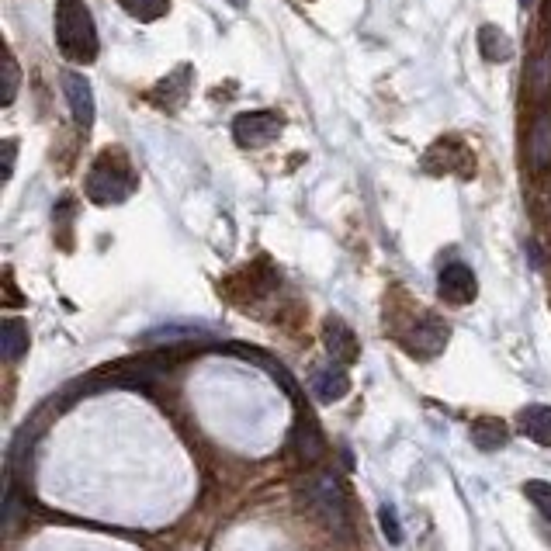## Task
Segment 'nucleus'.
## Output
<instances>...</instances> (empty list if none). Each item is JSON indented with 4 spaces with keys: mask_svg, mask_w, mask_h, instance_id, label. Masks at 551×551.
Segmentation results:
<instances>
[{
    "mask_svg": "<svg viewBox=\"0 0 551 551\" xmlns=\"http://www.w3.org/2000/svg\"><path fill=\"white\" fill-rule=\"evenodd\" d=\"M56 46L73 63L98 59V28H94L91 7L84 0H59L56 4Z\"/></svg>",
    "mask_w": 551,
    "mask_h": 551,
    "instance_id": "nucleus-1",
    "label": "nucleus"
},
{
    "mask_svg": "<svg viewBox=\"0 0 551 551\" xmlns=\"http://www.w3.org/2000/svg\"><path fill=\"white\" fill-rule=\"evenodd\" d=\"M84 191L94 205H122V201L136 191V174H132L125 160L104 153L91 167V174H87Z\"/></svg>",
    "mask_w": 551,
    "mask_h": 551,
    "instance_id": "nucleus-2",
    "label": "nucleus"
},
{
    "mask_svg": "<svg viewBox=\"0 0 551 551\" xmlns=\"http://www.w3.org/2000/svg\"><path fill=\"white\" fill-rule=\"evenodd\" d=\"M305 500H309L312 510L323 517V524L337 534H347L351 527V517H347V500L344 489H340V479L333 472H319L312 479H305Z\"/></svg>",
    "mask_w": 551,
    "mask_h": 551,
    "instance_id": "nucleus-3",
    "label": "nucleus"
},
{
    "mask_svg": "<svg viewBox=\"0 0 551 551\" xmlns=\"http://www.w3.org/2000/svg\"><path fill=\"white\" fill-rule=\"evenodd\" d=\"M281 132V115L274 111H247L233 122V139L240 150H260V146L274 143Z\"/></svg>",
    "mask_w": 551,
    "mask_h": 551,
    "instance_id": "nucleus-4",
    "label": "nucleus"
},
{
    "mask_svg": "<svg viewBox=\"0 0 551 551\" xmlns=\"http://www.w3.org/2000/svg\"><path fill=\"white\" fill-rule=\"evenodd\" d=\"M437 288H441V299L451 305H468L479 295V281H475V271L468 264H444L441 274H437Z\"/></svg>",
    "mask_w": 551,
    "mask_h": 551,
    "instance_id": "nucleus-5",
    "label": "nucleus"
},
{
    "mask_svg": "<svg viewBox=\"0 0 551 551\" xmlns=\"http://www.w3.org/2000/svg\"><path fill=\"white\" fill-rule=\"evenodd\" d=\"M323 344H326V354L333 357L337 364H357V357H361V344H357L354 330L344 323V319L330 316L323 326Z\"/></svg>",
    "mask_w": 551,
    "mask_h": 551,
    "instance_id": "nucleus-6",
    "label": "nucleus"
},
{
    "mask_svg": "<svg viewBox=\"0 0 551 551\" xmlns=\"http://www.w3.org/2000/svg\"><path fill=\"white\" fill-rule=\"evenodd\" d=\"M448 337H451L448 323H444V319L427 316L423 323L413 326V333L406 337V347H409V354H416V357H434V354H441L444 347H448Z\"/></svg>",
    "mask_w": 551,
    "mask_h": 551,
    "instance_id": "nucleus-7",
    "label": "nucleus"
},
{
    "mask_svg": "<svg viewBox=\"0 0 551 551\" xmlns=\"http://www.w3.org/2000/svg\"><path fill=\"white\" fill-rule=\"evenodd\" d=\"M63 91H66V101H70V111H73V122L80 129H91L94 125V94H91V84H87L84 73H66L63 77Z\"/></svg>",
    "mask_w": 551,
    "mask_h": 551,
    "instance_id": "nucleus-8",
    "label": "nucleus"
},
{
    "mask_svg": "<svg viewBox=\"0 0 551 551\" xmlns=\"http://www.w3.org/2000/svg\"><path fill=\"white\" fill-rule=\"evenodd\" d=\"M292 444H295V458H299L305 468H312L326 454V437H323V430L316 427V420H312L309 413H302L299 423H295Z\"/></svg>",
    "mask_w": 551,
    "mask_h": 551,
    "instance_id": "nucleus-9",
    "label": "nucleus"
},
{
    "mask_svg": "<svg viewBox=\"0 0 551 551\" xmlns=\"http://www.w3.org/2000/svg\"><path fill=\"white\" fill-rule=\"evenodd\" d=\"M527 163H531L534 174L551 170V111H545V115L531 125V136H527Z\"/></svg>",
    "mask_w": 551,
    "mask_h": 551,
    "instance_id": "nucleus-10",
    "label": "nucleus"
},
{
    "mask_svg": "<svg viewBox=\"0 0 551 551\" xmlns=\"http://www.w3.org/2000/svg\"><path fill=\"white\" fill-rule=\"evenodd\" d=\"M309 389L319 402H340L351 392V378H347L344 364H340V368H319L316 375L309 378Z\"/></svg>",
    "mask_w": 551,
    "mask_h": 551,
    "instance_id": "nucleus-11",
    "label": "nucleus"
},
{
    "mask_svg": "<svg viewBox=\"0 0 551 551\" xmlns=\"http://www.w3.org/2000/svg\"><path fill=\"white\" fill-rule=\"evenodd\" d=\"M517 427L527 441L541 444V448H551V406H541V402L524 406L517 416Z\"/></svg>",
    "mask_w": 551,
    "mask_h": 551,
    "instance_id": "nucleus-12",
    "label": "nucleus"
},
{
    "mask_svg": "<svg viewBox=\"0 0 551 551\" xmlns=\"http://www.w3.org/2000/svg\"><path fill=\"white\" fill-rule=\"evenodd\" d=\"M472 441L479 451H500L510 441V430L496 416H479V420H472Z\"/></svg>",
    "mask_w": 551,
    "mask_h": 551,
    "instance_id": "nucleus-13",
    "label": "nucleus"
},
{
    "mask_svg": "<svg viewBox=\"0 0 551 551\" xmlns=\"http://www.w3.org/2000/svg\"><path fill=\"white\" fill-rule=\"evenodd\" d=\"M479 49L482 56L489 59V63H506V59H513V42L506 39L503 28L496 25H482L479 28Z\"/></svg>",
    "mask_w": 551,
    "mask_h": 551,
    "instance_id": "nucleus-14",
    "label": "nucleus"
},
{
    "mask_svg": "<svg viewBox=\"0 0 551 551\" xmlns=\"http://www.w3.org/2000/svg\"><path fill=\"white\" fill-rule=\"evenodd\" d=\"M28 326L25 319H7L4 330H0V351H4V361H18L28 351Z\"/></svg>",
    "mask_w": 551,
    "mask_h": 551,
    "instance_id": "nucleus-15",
    "label": "nucleus"
},
{
    "mask_svg": "<svg viewBox=\"0 0 551 551\" xmlns=\"http://www.w3.org/2000/svg\"><path fill=\"white\" fill-rule=\"evenodd\" d=\"M191 70L188 66H181V70H174L167 80H163L160 87H156V104H167V108H174V104H181L184 98H188V87H191Z\"/></svg>",
    "mask_w": 551,
    "mask_h": 551,
    "instance_id": "nucleus-16",
    "label": "nucleus"
},
{
    "mask_svg": "<svg viewBox=\"0 0 551 551\" xmlns=\"http://www.w3.org/2000/svg\"><path fill=\"white\" fill-rule=\"evenodd\" d=\"M18 80H21L18 63H14V56L4 49V56H0V104L14 101V94H18Z\"/></svg>",
    "mask_w": 551,
    "mask_h": 551,
    "instance_id": "nucleus-17",
    "label": "nucleus"
},
{
    "mask_svg": "<svg viewBox=\"0 0 551 551\" xmlns=\"http://www.w3.org/2000/svg\"><path fill=\"white\" fill-rule=\"evenodd\" d=\"M136 21H160L170 11V0H118Z\"/></svg>",
    "mask_w": 551,
    "mask_h": 551,
    "instance_id": "nucleus-18",
    "label": "nucleus"
},
{
    "mask_svg": "<svg viewBox=\"0 0 551 551\" xmlns=\"http://www.w3.org/2000/svg\"><path fill=\"white\" fill-rule=\"evenodd\" d=\"M524 496L545 513V520H551V482H541V479L524 482Z\"/></svg>",
    "mask_w": 551,
    "mask_h": 551,
    "instance_id": "nucleus-19",
    "label": "nucleus"
},
{
    "mask_svg": "<svg viewBox=\"0 0 551 551\" xmlns=\"http://www.w3.org/2000/svg\"><path fill=\"white\" fill-rule=\"evenodd\" d=\"M18 520H21V500L14 496V489L7 486L4 489V531L11 534L14 527H18Z\"/></svg>",
    "mask_w": 551,
    "mask_h": 551,
    "instance_id": "nucleus-20",
    "label": "nucleus"
},
{
    "mask_svg": "<svg viewBox=\"0 0 551 551\" xmlns=\"http://www.w3.org/2000/svg\"><path fill=\"white\" fill-rule=\"evenodd\" d=\"M201 333L198 330H153L150 337V344H174V340H198Z\"/></svg>",
    "mask_w": 551,
    "mask_h": 551,
    "instance_id": "nucleus-21",
    "label": "nucleus"
},
{
    "mask_svg": "<svg viewBox=\"0 0 551 551\" xmlns=\"http://www.w3.org/2000/svg\"><path fill=\"white\" fill-rule=\"evenodd\" d=\"M382 531L392 545H402V531H399V520H396V506H382Z\"/></svg>",
    "mask_w": 551,
    "mask_h": 551,
    "instance_id": "nucleus-22",
    "label": "nucleus"
},
{
    "mask_svg": "<svg viewBox=\"0 0 551 551\" xmlns=\"http://www.w3.org/2000/svg\"><path fill=\"white\" fill-rule=\"evenodd\" d=\"M14 153H18V143L4 139V143H0V177H4V181H11L14 174Z\"/></svg>",
    "mask_w": 551,
    "mask_h": 551,
    "instance_id": "nucleus-23",
    "label": "nucleus"
},
{
    "mask_svg": "<svg viewBox=\"0 0 551 551\" xmlns=\"http://www.w3.org/2000/svg\"><path fill=\"white\" fill-rule=\"evenodd\" d=\"M229 4H233V7H240V11H243V7H247L250 0H229Z\"/></svg>",
    "mask_w": 551,
    "mask_h": 551,
    "instance_id": "nucleus-24",
    "label": "nucleus"
},
{
    "mask_svg": "<svg viewBox=\"0 0 551 551\" xmlns=\"http://www.w3.org/2000/svg\"><path fill=\"white\" fill-rule=\"evenodd\" d=\"M520 4H524V7H534V0H520Z\"/></svg>",
    "mask_w": 551,
    "mask_h": 551,
    "instance_id": "nucleus-25",
    "label": "nucleus"
}]
</instances>
